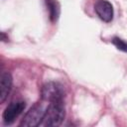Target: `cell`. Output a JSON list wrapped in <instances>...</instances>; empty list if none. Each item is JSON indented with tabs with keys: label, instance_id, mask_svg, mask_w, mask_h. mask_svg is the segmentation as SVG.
Here are the masks:
<instances>
[{
	"label": "cell",
	"instance_id": "1",
	"mask_svg": "<svg viewBox=\"0 0 127 127\" xmlns=\"http://www.w3.org/2000/svg\"><path fill=\"white\" fill-rule=\"evenodd\" d=\"M65 116V108H64V101H54V102H50L41 126H60Z\"/></svg>",
	"mask_w": 127,
	"mask_h": 127
},
{
	"label": "cell",
	"instance_id": "2",
	"mask_svg": "<svg viewBox=\"0 0 127 127\" xmlns=\"http://www.w3.org/2000/svg\"><path fill=\"white\" fill-rule=\"evenodd\" d=\"M41 96L43 100L50 102L64 101L65 96V90L63 84L57 81L46 82L41 89Z\"/></svg>",
	"mask_w": 127,
	"mask_h": 127
},
{
	"label": "cell",
	"instance_id": "3",
	"mask_svg": "<svg viewBox=\"0 0 127 127\" xmlns=\"http://www.w3.org/2000/svg\"><path fill=\"white\" fill-rule=\"evenodd\" d=\"M45 111L43 106L40 103H36L34 104L29 111H27V113L24 115L20 126H24V127H35V126H39L42 123Z\"/></svg>",
	"mask_w": 127,
	"mask_h": 127
},
{
	"label": "cell",
	"instance_id": "4",
	"mask_svg": "<svg viewBox=\"0 0 127 127\" xmlns=\"http://www.w3.org/2000/svg\"><path fill=\"white\" fill-rule=\"evenodd\" d=\"M25 108H26V102L23 100H17L11 102L3 111L2 114L3 122L7 125L12 124L16 120V118H18V116L25 110Z\"/></svg>",
	"mask_w": 127,
	"mask_h": 127
},
{
	"label": "cell",
	"instance_id": "5",
	"mask_svg": "<svg viewBox=\"0 0 127 127\" xmlns=\"http://www.w3.org/2000/svg\"><path fill=\"white\" fill-rule=\"evenodd\" d=\"M94 11L99 19L105 23H109L113 20L114 10L112 4L108 0H96L94 3Z\"/></svg>",
	"mask_w": 127,
	"mask_h": 127
},
{
	"label": "cell",
	"instance_id": "6",
	"mask_svg": "<svg viewBox=\"0 0 127 127\" xmlns=\"http://www.w3.org/2000/svg\"><path fill=\"white\" fill-rule=\"evenodd\" d=\"M12 83H13V78L10 72L6 71L3 72L0 76V103H3L12 88Z\"/></svg>",
	"mask_w": 127,
	"mask_h": 127
},
{
	"label": "cell",
	"instance_id": "7",
	"mask_svg": "<svg viewBox=\"0 0 127 127\" xmlns=\"http://www.w3.org/2000/svg\"><path fill=\"white\" fill-rule=\"evenodd\" d=\"M45 5L47 7L49 18L52 23H56L59 20V17L61 15V5L58 2V0H44Z\"/></svg>",
	"mask_w": 127,
	"mask_h": 127
},
{
	"label": "cell",
	"instance_id": "8",
	"mask_svg": "<svg viewBox=\"0 0 127 127\" xmlns=\"http://www.w3.org/2000/svg\"><path fill=\"white\" fill-rule=\"evenodd\" d=\"M111 43L115 46V48L119 51H122L124 53H127V42L119 37H113L111 39Z\"/></svg>",
	"mask_w": 127,
	"mask_h": 127
}]
</instances>
